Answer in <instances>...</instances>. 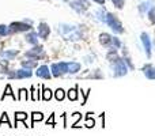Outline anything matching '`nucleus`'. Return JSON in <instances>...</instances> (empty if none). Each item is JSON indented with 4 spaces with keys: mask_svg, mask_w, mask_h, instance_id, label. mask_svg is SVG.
<instances>
[{
    "mask_svg": "<svg viewBox=\"0 0 155 136\" xmlns=\"http://www.w3.org/2000/svg\"><path fill=\"white\" fill-rule=\"evenodd\" d=\"M44 55H45L44 48L42 46H37V45H35L33 49H30V51L26 52V57H29V59H31V60H38L40 57H44Z\"/></svg>",
    "mask_w": 155,
    "mask_h": 136,
    "instance_id": "obj_7",
    "label": "nucleus"
},
{
    "mask_svg": "<svg viewBox=\"0 0 155 136\" xmlns=\"http://www.w3.org/2000/svg\"><path fill=\"white\" fill-rule=\"evenodd\" d=\"M112 2L117 8H123L124 7V0H112Z\"/></svg>",
    "mask_w": 155,
    "mask_h": 136,
    "instance_id": "obj_33",
    "label": "nucleus"
},
{
    "mask_svg": "<svg viewBox=\"0 0 155 136\" xmlns=\"http://www.w3.org/2000/svg\"><path fill=\"white\" fill-rule=\"evenodd\" d=\"M11 34L10 27L5 26V25H0V37H4V35Z\"/></svg>",
    "mask_w": 155,
    "mask_h": 136,
    "instance_id": "obj_27",
    "label": "nucleus"
},
{
    "mask_svg": "<svg viewBox=\"0 0 155 136\" xmlns=\"http://www.w3.org/2000/svg\"><path fill=\"white\" fill-rule=\"evenodd\" d=\"M59 33L64 40L68 41H79L83 40V33L78 29L76 26H72V25H67L63 23L59 26Z\"/></svg>",
    "mask_w": 155,
    "mask_h": 136,
    "instance_id": "obj_3",
    "label": "nucleus"
},
{
    "mask_svg": "<svg viewBox=\"0 0 155 136\" xmlns=\"http://www.w3.org/2000/svg\"><path fill=\"white\" fill-rule=\"evenodd\" d=\"M67 68H68V74L75 75L80 71V64L75 61H71V63H67Z\"/></svg>",
    "mask_w": 155,
    "mask_h": 136,
    "instance_id": "obj_15",
    "label": "nucleus"
},
{
    "mask_svg": "<svg viewBox=\"0 0 155 136\" xmlns=\"http://www.w3.org/2000/svg\"><path fill=\"white\" fill-rule=\"evenodd\" d=\"M99 42L102 46H106V48H112L113 46V37L107 33H102L99 34Z\"/></svg>",
    "mask_w": 155,
    "mask_h": 136,
    "instance_id": "obj_11",
    "label": "nucleus"
},
{
    "mask_svg": "<svg viewBox=\"0 0 155 136\" xmlns=\"http://www.w3.org/2000/svg\"><path fill=\"white\" fill-rule=\"evenodd\" d=\"M33 75V72L30 69H18V71H14L10 74V78L11 79H26V78H30Z\"/></svg>",
    "mask_w": 155,
    "mask_h": 136,
    "instance_id": "obj_9",
    "label": "nucleus"
},
{
    "mask_svg": "<svg viewBox=\"0 0 155 136\" xmlns=\"http://www.w3.org/2000/svg\"><path fill=\"white\" fill-rule=\"evenodd\" d=\"M26 41L31 45H37L38 44V33L35 32H29L26 34Z\"/></svg>",
    "mask_w": 155,
    "mask_h": 136,
    "instance_id": "obj_14",
    "label": "nucleus"
},
{
    "mask_svg": "<svg viewBox=\"0 0 155 136\" xmlns=\"http://www.w3.org/2000/svg\"><path fill=\"white\" fill-rule=\"evenodd\" d=\"M74 116H75V123H74V128H76L78 127V121L80 120V118H82V116H80V113L79 112H76V113H74Z\"/></svg>",
    "mask_w": 155,
    "mask_h": 136,
    "instance_id": "obj_35",
    "label": "nucleus"
},
{
    "mask_svg": "<svg viewBox=\"0 0 155 136\" xmlns=\"http://www.w3.org/2000/svg\"><path fill=\"white\" fill-rule=\"evenodd\" d=\"M140 41H142L143 46H144V51H146V56L150 59L151 57V49H153V45H151V40H150V35L147 33H142L140 34Z\"/></svg>",
    "mask_w": 155,
    "mask_h": 136,
    "instance_id": "obj_8",
    "label": "nucleus"
},
{
    "mask_svg": "<svg viewBox=\"0 0 155 136\" xmlns=\"http://www.w3.org/2000/svg\"><path fill=\"white\" fill-rule=\"evenodd\" d=\"M37 33H38V35H40V38H42V40H48L49 34H51V27H49L45 22H42V23H40V26H38Z\"/></svg>",
    "mask_w": 155,
    "mask_h": 136,
    "instance_id": "obj_10",
    "label": "nucleus"
},
{
    "mask_svg": "<svg viewBox=\"0 0 155 136\" xmlns=\"http://www.w3.org/2000/svg\"><path fill=\"white\" fill-rule=\"evenodd\" d=\"M63 2H68V0H63Z\"/></svg>",
    "mask_w": 155,
    "mask_h": 136,
    "instance_id": "obj_37",
    "label": "nucleus"
},
{
    "mask_svg": "<svg viewBox=\"0 0 155 136\" xmlns=\"http://www.w3.org/2000/svg\"><path fill=\"white\" fill-rule=\"evenodd\" d=\"M93 2L98 3V4H105V2H106V0H93Z\"/></svg>",
    "mask_w": 155,
    "mask_h": 136,
    "instance_id": "obj_36",
    "label": "nucleus"
},
{
    "mask_svg": "<svg viewBox=\"0 0 155 136\" xmlns=\"http://www.w3.org/2000/svg\"><path fill=\"white\" fill-rule=\"evenodd\" d=\"M67 95H68V99H70V101H76L78 99V87L68 90Z\"/></svg>",
    "mask_w": 155,
    "mask_h": 136,
    "instance_id": "obj_23",
    "label": "nucleus"
},
{
    "mask_svg": "<svg viewBox=\"0 0 155 136\" xmlns=\"http://www.w3.org/2000/svg\"><path fill=\"white\" fill-rule=\"evenodd\" d=\"M94 125H95V118L91 117V113H87V116H86V127L93 128Z\"/></svg>",
    "mask_w": 155,
    "mask_h": 136,
    "instance_id": "obj_24",
    "label": "nucleus"
},
{
    "mask_svg": "<svg viewBox=\"0 0 155 136\" xmlns=\"http://www.w3.org/2000/svg\"><path fill=\"white\" fill-rule=\"evenodd\" d=\"M123 59H124V61H125V64L128 65V68H129V69H134V64L131 63V59H129V57L127 56V51H125V49L123 51Z\"/></svg>",
    "mask_w": 155,
    "mask_h": 136,
    "instance_id": "obj_28",
    "label": "nucleus"
},
{
    "mask_svg": "<svg viewBox=\"0 0 155 136\" xmlns=\"http://www.w3.org/2000/svg\"><path fill=\"white\" fill-rule=\"evenodd\" d=\"M97 18H98L101 22H104L105 25H107L116 34H121V33H124V27H123V25H121V22L118 21L117 16L113 15V14L109 12V11L98 10L97 11Z\"/></svg>",
    "mask_w": 155,
    "mask_h": 136,
    "instance_id": "obj_2",
    "label": "nucleus"
},
{
    "mask_svg": "<svg viewBox=\"0 0 155 136\" xmlns=\"http://www.w3.org/2000/svg\"><path fill=\"white\" fill-rule=\"evenodd\" d=\"M22 67L26 68V69H31V68L37 67V61H35V60H31V59L23 60V61H22Z\"/></svg>",
    "mask_w": 155,
    "mask_h": 136,
    "instance_id": "obj_20",
    "label": "nucleus"
},
{
    "mask_svg": "<svg viewBox=\"0 0 155 136\" xmlns=\"http://www.w3.org/2000/svg\"><path fill=\"white\" fill-rule=\"evenodd\" d=\"M3 123H7V125L12 127V125H11V123H10V118H8V116H7V113H5V112L2 114V118H0V125H2Z\"/></svg>",
    "mask_w": 155,
    "mask_h": 136,
    "instance_id": "obj_30",
    "label": "nucleus"
},
{
    "mask_svg": "<svg viewBox=\"0 0 155 136\" xmlns=\"http://www.w3.org/2000/svg\"><path fill=\"white\" fill-rule=\"evenodd\" d=\"M147 15H148V19L151 21V23H155V5H153V7L150 8Z\"/></svg>",
    "mask_w": 155,
    "mask_h": 136,
    "instance_id": "obj_29",
    "label": "nucleus"
},
{
    "mask_svg": "<svg viewBox=\"0 0 155 136\" xmlns=\"http://www.w3.org/2000/svg\"><path fill=\"white\" fill-rule=\"evenodd\" d=\"M8 27H10L11 34L12 33H21V32H30L31 23H27V22H12Z\"/></svg>",
    "mask_w": 155,
    "mask_h": 136,
    "instance_id": "obj_4",
    "label": "nucleus"
},
{
    "mask_svg": "<svg viewBox=\"0 0 155 136\" xmlns=\"http://www.w3.org/2000/svg\"><path fill=\"white\" fill-rule=\"evenodd\" d=\"M44 120V114L41 112H33L31 113V125L30 127H34V124L37 121H42Z\"/></svg>",
    "mask_w": 155,
    "mask_h": 136,
    "instance_id": "obj_18",
    "label": "nucleus"
},
{
    "mask_svg": "<svg viewBox=\"0 0 155 136\" xmlns=\"http://www.w3.org/2000/svg\"><path fill=\"white\" fill-rule=\"evenodd\" d=\"M106 57L110 63V68H112V71H113V76L120 78V76L127 75V72H128V65L125 64L123 57L118 56L117 49L113 48V46L109 48V52H107Z\"/></svg>",
    "mask_w": 155,
    "mask_h": 136,
    "instance_id": "obj_1",
    "label": "nucleus"
},
{
    "mask_svg": "<svg viewBox=\"0 0 155 136\" xmlns=\"http://www.w3.org/2000/svg\"><path fill=\"white\" fill-rule=\"evenodd\" d=\"M18 51H4L0 53V56H3L5 60H12L15 56H18Z\"/></svg>",
    "mask_w": 155,
    "mask_h": 136,
    "instance_id": "obj_17",
    "label": "nucleus"
},
{
    "mask_svg": "<svg viewBox=\"0 0 155 136\" xmlns=\"http://www.w3.org/2000/svg\"><path fill=\"white\" fill-rule=\"evenodd\" d=\"M29 117V114L25 112H16L15 113V125L14 127H18V121H26V118Z\"/></svg>",
    "mask_w": 155,
    "mask_h": 136,
    "instance_id": "obj_19",
    "label": "nucleus"
},
{
    "mask_svg": "<svg viewBox=\"0 0 155 136\" xmlns=\"http://www.w3.org/2000/svg\"><path fill=\"white\" fill-rule=\"evenodd\" d=\"M7 95H11V97H12V99H15V101H16V99H18V98H16L15 95H14V93H12V88H11V86H10V85H7V87H5V90H4V94H3L2 99H4V98H5V97H7Z\"/></svg>",
    "mask_w": 155,
    "mask_h": 136,
    "instance_id": "obj_25",
    "label": "nucleus"
},
{
    "mask_svg": "<svg viewBox=\"0 0 155 136\" xmlns=\"http://www.w3.org/2000/svg\"><path fill=\"white\" fill-rule=\"evenodd\" d=\"M153 4H154V2H143L142 4L139 5V12L140 14H147L148 11H150V8L153 7Z\"/></svg>",
    "mask_w": 155,
    "mask_h": 136,
    "instance_id": "obj_16",
    "label": "nucleus"
},
{
    "mask_svg": "<svg viewBox=\"0 0 155 136\" xmlns=\"http://www.w3.org/2000/svg\"><path fill=\"white\" fill-rule=\"evenodd\" d=\"M54 97H56L57 101H63V99L65 98V91L63 90V88H59V90H56V93H54Z\"/></svg>",
    "mask_w": 155,
    "mask_h": 136,
    "instance_id": "obj_26",
    "label": "nucleus"
},
{
    "mask_svg": "<svg viewBox=\"0 0 155 136\" xmlns=\"http://www.w3.org/2000/svg\"><path fill=\"white\" fill-rule=\"evenodd\" d=\"M19 101H29V93L26 88H21L19 90V95H18Z\"/></svg>",
    "mask_w": 155,
    "mask_h": 136,
    "instance_id": "obj_22",
    "label": "nucleus"
},
{
    "mask_svg": "<svg viewBox=\"0 0 155 136\" xmlns=\"http://www.w3.org/2000/svg\"><path fill=\"white\" fill-rule=\"evenodd\" d=\"M70 5L76 12L84 14L86 11L88 10V7H90V2H87V0H75V2H71Z\"/></svg>",
    "mask_w": 155,
    "mask_h": 136,
    "instance_id": "obj_6",
    "label": "nucleus"
},
{
    "mask_svg": "<svg viewBox=\"0 0 155 136\" xmlns=\"http://www.w3.org/2000/svg\"><path fill=\"white\" fill-rule=\"evenodd\" d=\"M121 46V42H120V40H118L117 37H113V48H120Z\"/></svg>",
    "mask_w": 155,
    "mask_h": 136,
    "instance_id": "obj_34",
    "label": "nucleus"
},
{
    "mask_svg": "<svg viewBox=\"0 0 155 136\" xmlns=\"http://www.w3.org/2000/svg\"><path fill=\"white\" fill-rule=\"evenodd\" d=\"M143 74L147 79H151V80H155V65L153 64H146L144 67L142 68Z\"/></svg>",
    "mask_w": 155,
    "mask_h": 136,
    "instance_id": "obj_12",
    "label": "nucleus"
},
{
    "mask_svg": "<svg viewBox=\"0 0 155 136\" xmlns=\"http://www.w3.org/2000/svg\"><path fill=\"white\" fill-rule=\"evenodd\" d=\"M35 75H37L38 78H42V79H51L52 72H51V69L46 67V65H41V67L37 69Z\"/></svg>",
    "mask_w": 155,
    "mask_h": 136,
    "instance_id": "obj_13",
    "label": "nucleus"
},
{
    "mask_svg": "<svg viewBox=\"0 0 155 136\" xmlns=\"http://www.w3.org/2000/svg\"><path fill=\"white\" fill-rule=\"evenodd\" d=\"M46 125H51V127L56 125V123H54V114H51V117L46 120Z\"/></svg>",
    "mask_w": 155,
    "mask_h": 136,
    "instance_id": "obj_32",
    "label": "nucleus"
},
{
    "mask_svg": "<svg viewBox=\"0 0 155 136\" xmlns=\"http://www.w3.org/2000/svg\"><path fill=\"white\" fill-rule=\"evenodd\" d=\"M52 90H49V88L46 87H42V99L44 101H51L52 99Z\"/></svg>",
    "mask_w": 155,
    "mask_h": 136,
    "instance_id": "obj_21",
    "label": "nucleus"
},
{
    "mask_svg": "<svg viewBox=\"0 0 155 136\" xmlns=\"http://www.w3.org/2000/svg\"><path fill=\"white\" fill-rule=\"evenodd\" d=\"M51 72H52V76H56V78L63 76L64 74L68 72L67 63H54V64H52Z\"/></svg>",
    "mask_w": 155,
    "mask_h": 136,
    "instance_id": "obj_5",
    "label": "nucleus"
},
{
    "mask_svg": "<svg viewBox=\"0 0 155 136\" xmlns=\"http://www.w3.org/2000/svg\"><path fill=\"white\" fill-rule=\"evenodd\" d=\"M38 93H40V91H37L34 87H31V99H33V101H38V99H40Z\"/></svg>",
    "mask_w": 155,
    "mask_h": 136,
    "instance_id": "obj_31",
    "label": "nucleus"
}]
</instances>
